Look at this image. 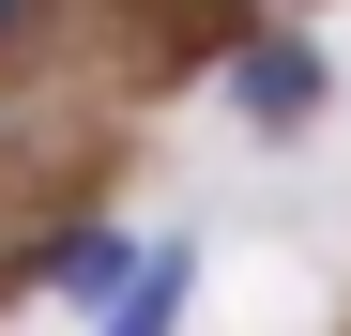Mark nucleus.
Wrapping results in <instances>:
<instances>
[{
  "mask_svg": "<svg viewBox=\"0 0 351 336\" xmlns=\"http://www.w3.org/2000/svg\"><path fill=\"white\" fill-rule=\"evenodd\" d=\"M229 107H245L260 138H306V123H321V46L290 31V16L245 31V46H229Z\"/></svg>",
  "mask_w": 351,
  "mask_h": 336,
  "instance_id": "nucleus-1",
  "label": "nucleus"
},
{
  "mask_svg": "<svg viewBox=\"0 0 351 336\" xmlns=\"http://www.w3.org/2000/svg\"><path fill=\"white\" fill-rule=\"evenodd\" d=\"M123 275H138V245H123V230H62L16 291H46V306H123Z\"/></svg>",
  "mask_w": 351,
  "mask_h": 336,
  "instance_id": "nucleus-2",
  "label": "nucleus"
},
{
  "mask_svg": "<svg viewBox=\"0 0 351 336\" xmlns=\"http://www.w3.org/2000/svg\"><path fill=\"white\" fill-rule=\"evenodd\" d=\"M184 306H199V245H138V275H123V306H107V336H184Z\"/></svg>",
  "mask_w": 351,
  "mask_h": 336,
  "instance_id": "nucleus-3",
  "label": "nucleus"
},
{
  "mask_svg": "<svg viewBox=\"0 0 351 336\" xmlns=\"http://www.w3.org/2000/svg\"><path fill=\"white\" fill-rule=\"evenodd\" d=\"M31 16H46V0H0V46H16V31H31Z\"/></svg>",
  "mask_w": 351,
  "mask_h": 336,
  "instance_id": "nucleus-4",
  "label": "nucleus"
}]
</instances>
